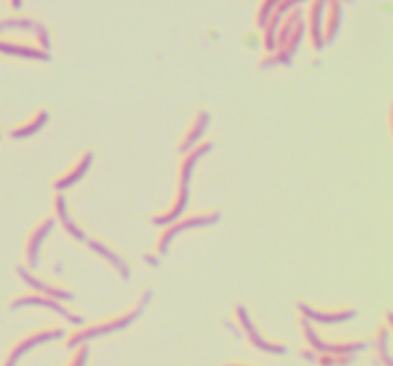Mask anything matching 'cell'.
I'll return each instance as SVG.
<instances>
[{"instance_id": "obj_3", "label": "cell", "mask_w": 393, "mask_h": 366, "mask_svg": "<svg viewBox=\"0 0 393 366\" xmlns=\"http://www.w3.org/2000/svg\"><path fill=\"white\" fill-rule=\"evenodd\" d=\"M63 335V330L62 328H42V330H35L33 334H27L24 335L19 342L12 347L10 351L8 358H6V365L4 366H16L17 360L24 357L25 353H29L31 349L35 347H39L42 343H48V342H54L58 337H62Z\"/></svg>"}, {"instance_id": "obj_17", "label": "cell", "mask_w": 393, "mask_h": 366, "mask_svg": "<svg viewBox=\"0 0 393 366\" xmlns=\"http://www.w3.org/2000/svg\"><path fill=\"white\" fill-rule=\"evenodd\" d=\"M387 343H390V328H380V330H378V335H376L378 355H380V358H382V363H384L385 366H393L392 357H390V347H387Z\"/></svg>"}, {"instance_id": "obj_8", "label": "cell", "mask_w": 393, "mask_h": 366, "mask_svg": "<svg viewBox=\"0 0 393 366\" xmlns=\"http://www.w3.org/2000/svg\"><path fill=\"white\" fill-rule=\"evenodd\" d=\"M95 161V156H93V152L87 150V152H83L81 156L73 161V165H70L65 171L54 180V188L58 192H63V190H67V188L75 186L79 180L83 179L85 175L88 173L90 169V165Z\"/></svg>"}, {"instance_id": "obj_1", "label": "cell", "mask_w": 393, "mask_h": 366, "mask_svg": "<svg viewBox=\"0 0 393 366\" xmlns=\"http://www.w3.org/2000/svg\"><path fill=\"white\" fill-rule=\"evenodd\" d=\"M150 296H152V292L146 289L142 297L138 299V303L134 305L133 309H129L127 312L123 315H119V317H111L108 320H100V322H96V324H90V326H83L79 328L77 332H73L70 335V340L65 342L67 347H77L79 343H85L88 340H95V337H102V335H108V334H113V332H118V330H123V328L131 326L134 320L141 317V312L144 311V307L146 303L150 301Z\"/></svg>"}, {"instance_id": "obj_7", "label": "cell", "mask_w": 393, "mask_h": 366, "mask_svg": "<svg viewBox=\"0 0 393 366\" xmlns=\"http://www.w3.org/2000/svg\"><path fill=\"white\" fill-rule=\"evenodd\" d=\"M52 228H54V218L52 217L40 218L39 223L31 228V232L27 236V241H25V259H27V265L29 266L39 265L40 248H42L48 234L52 232Z\"/></svg>"}, {"instance_id": "obj_9", "label": "cell", "mask_w": 393, "mask_h": 366, "mask_svg": "<svg viewBox=\"0 0 393 366\" xmlns=\"http://www.w3.org/2000/svg\"><path fill=\"white\" fill-rule=\"evenodd\" d=\"M17 274H19V278L29 286V288H33L37 294H42V296H48V297H54V299H58V301H67V299H71L73 297V292L67 288H63V286H60V284H50V282H45L42 278H39V276H35V274H31L29 271H25V269H17Z\"/></svg>"}, {"instance_id": "obj_21", "label": "cell", "mask_w": 393, "mask_h": 366, "mask_svg": "<svg viewBox=\"0 0 393 366\" xmlns=\"http://www.w3.org/2000/svg\"><path fill=\"white\" fill-rule=\"evenodd\" d=\"M225 366H250V365H240V363H234V365H225Z\"/></svg>"}, {"instance_id": "obj_10", "label": "cell", "mask_w": 393, "mask_h": 366, "mask_svg": "<svg viewBox=\"0 0 393 366\" xmlns=\"http://www.w3.org/2000/svg\"><path fill=\"white\" fill-rule=\"evenodd\" d=\"M298 309L309 322H319V324H344L355 317V311H351V309L321 311V309H314L307 303H299Z\"/></svg>"}, {"instance_id": "obj_6", "label": "cell", "mask_w": 393, "mask_h": 366, "mask_svg": "<svg viewBox=\"0 0 393 366\" xmlns=\"http://www.w3.org/2000/svg\"><path fill=\"white\" fill-rule=\"evenodd\" d=\"M303 334H305L307 343L311 345L313 353H334V355H353L357 351L364 349L362 342H342V343H328L321 340V335L316 334L311 326L309 320H303Z\"/></svg>"}, {"instance_id": "obj_20", "label": "cell", "mask_w": 393, "mask_h": 366, "mask_svg": "<svg viewBox=\"0 0 393 366\" xmlns=\"http://www.w3.org/2000/svg\"><path fill=\"white\" fill-rule=\"evenodd\" d=\"M276 2H278V0H263V4H261L259 8V17H257V22H259L261 25H265L268 14H271V10L275 8Z\"/></svg>"}, {"instance_id": "obj_5", "label": "cell", "mask_w": 393, "mask_h": 366, "mask_svg": "<svg viewBox=\"0 0 393 366\" xmlns=\"http://www.w3.org/2000/svg\"><path fill=\"white\" fill-rule=\"evenodd\" d=\"M19 307H39V309H48V311L60 315L67 322L73 324H83V317H79L75 312H71L62 301H58L54 297L42 296V294H31V296H22L17 297L16 301L12 303V309H19Z\"/></svg>"}, {"instance_id": "obj_4", "label": "cell", "mask_w": 393, "mask_h": 366, "mask_svg": "<svg viewBox=\"0 0 393 366\" xmlns=\"http://www.w3.org/2000/svg\"><path fill=\"white\" fill-rule=\"evenodd\" d=\"M236 320H238L240 328L244 330L246 337L250 340V343H252L255 349L263 351V353H271V355H284V353H286V347H284V345L263 337V334L257 330V326L253 324V320L250 319V315L246 311L244 305H238V307H236Z\"/></svg>"}, {"instance_id": "obj_16", "label": "cell", "mask_w": 393, "mask_h": 366, "mask_svg": "<svg viewBox=\"0 0 393 366\" xmlns=\"http://www.w3.org/2000/svg\"><path fill=\"white\" fill-rule=\"evenodd\" d=\"M48 121V113L45 109H37L35 113H33L27 121L24 123H19V125L12 131V136L17 138V141H22V138H29L33 134H37L42 129V127L47 125Z\"/></svg>"}, {"instance_id": "obj_12", "label": "cell", "mask_w": 393, "mask_h": 366, "mask_svg": "<svg viewBox=\"0 0 393 366\" xmlns=\"http://www.w3.org/2000/svg\"><path fill=\"white\" fill-rule=\"evenodd\" d=\"M88 248L95 251L96 255H100L108 265H111V269H113L123 280H127V278L131 276V269H129V265L123 261V257L119 255L118 251L113 250L111 246H108L106 241L100 240V238H90V240H88Z\"/></svg>"}, {"instance_id": "obj_13", "label": "cell", "mask_w": 393, "mask_h": 366, "mask_svg": "<svg viewBox=\"0 0 393 366\" xmlns=\"http://www.w3.org/2000/svg\"><path fill=\"white\" fill-rule=\"evenodd\" d=\"M209 119H211V117H209L207 111H198L196 117L192 119V123H190L189 129H186L184 136H182L181 144H179V152H181V154L192 148V146H196L198 142L202 141L205 129L209 125Z\"/></svg>"}, {"instance_id": "obj_15", "label": "cell", "mask_w": 393, "mask_h": 366, "mask_svg": "<svg viewBox=\"0 0 393 366\" xmlns=\"http://www.w3.org/2000/svg\"><path fill=\"white\" fill-rule=\"evenodd\" d=\"M326 12L323 16V45H328L334 40L339 27V16H342V8H339L338 0H326Z\"/></svg>"}, {"instance_id": "obj_22", "label": "cell", "mask_w": 393, "mask_h": 366, "mask_svg": "<svg viewBox=\"0 0 393 366\" xmlns=\"http://www.w3.org/2000/svg\"><path fill=\"white\" fill-rule=\"evenodd\" d=\"M12 4H14V6H19V0H12Z\"/></svg>"}, {"instance_id": "obj_14", "label": "cell", "mask_w": 393, "mask_h": 366, "mask_svg": "<svg viewBox=\"0 0 393 366\" xmlns=\"http://www.w3.org/2000/svg\"><path fill=\"white\" fill-rule=\"evenodd\" d=\"M326 0H313L309 8V37L313 48H323V16Z\"/></svg>"}, {"instance_id": "obj_18", "label": "cell", "mask_w": 393, "mask_h": 366, "mask_svg": "<svg viewBox=\"0 0 393 366\" xmlns=\"http://www.w3.org/2000/svg\"><path fill=\"white\" fill-rule=\"evenodd\" d=\"M316 363L323 366H342L351 360V355H334V353H319Z\"/></svg>"}, {"instance_id": "obj_2", "label": "cell", "mask_w": 393, "mask_h": 366, "mask_svg": "<svg viewBox=\"0 0 393 366\" xmlns=\"http://www.w3.org/2000/svg\"><path fill=\"white\" fill-rule=\"evenodd\" d=\"M219 211H204V213H192V215H181L171 223L161 226V232L157 236L156 241V253L157 255H166L169 250V244L179 236V234L186 232V230H194V228H202V226L215 225L219 221Z\"/></svg>"}, {"instance_id": "obj_19", "label": "cell", "mask_w": 393, "mask_h": 366, "mask_svg": "<svg viewBox=\"0 0 393 366\" xmlns=\"http://www.w3.org/2000/svg\"><path fill=\"white\" fill-rule=\"evenodd\" d=\"M87 360H88V347L87 345H83V343H79L77 351H75V355H73V358H71L67 366H87Z\"/></svg>"}, {"instance_id": "obj_11", "label": "cell", "mask_w": 393, "mask_h": 366, "mask_svg": "<svg viewBox=\"0 0 393 366\" xmlns=\"http://www.w3.org/2000/svg\"><path fill=\"white\" fill-rule=\"evenodd\" d=\"M52 207H54V217L56 221L62 225V228L65 232L70 234L73 240L77 241H87V232L81 228V226L73 221L71 217V211H70V205H67V200L63 198L62 194H58L54 198V203H52Z\"/></svg>"}]
</instances>
